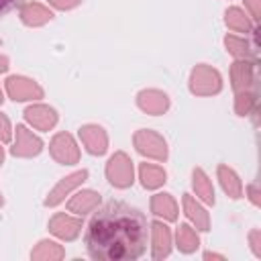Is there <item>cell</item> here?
I'll use <instances>...</instances> for the list:
<instances>
[{
  "label": "cell",
  "mask_w": 261,
  "mask_h": 261,
  "mask_svg": "<svg viewBox=\"0 0 261 261\" xmlns=\"http://www.w3.org/2000/svg\"><path fill=\"white\" fill-rule=\"evenodd\" d=\"M147 234V220L137 208L110 202L94 214L86 232V247L92 259L128 261L145 253Z\"/></svg>",
  "instance_id": "obj_1"
},
{
  "label": "cell",
  "mask_w": 261,
  "mask_h": 261,
  "mask_svg": "<svg viewBox=\"0 0 261 261\" xmlns=\"http://www.w3.org/2000/svg\"><path fill=\"white\" fill-rule=\"evenodd\" d=\"M106 175L112 186L116 188H128L133 184V163L124 153H116L110 157L106 165Z\"/></svg>",
  "instance_id": "obj_2"
},
{
  "label": "cell",
  "mask_w": 261,
  "mask_h": 261,
  "mask_svg": "<svg viewBox=\"0 0 261 261\" xmlns=\"http://www.w3.org/2000/svg\"><path fill=\"white\" fill-rule=\"evenodd\" d=\"M135 145H137V151L147 155V157H153V159H165L167 157L165 141L159 135H155L153 130H139L135 135Z\"/></svg>",
  "instance_id": "obj_3"
},
{
  "label": "cell",
  "mask_w": 261,
  "mask_h": 261,
  "mask_svg": "<svg viewBox=\"0 0 261 261\" xmlns=\"http://www.w3.org/2000/svg\"><path fill=\"white\" fill-rule=\"evenodd\" d=\"M220 90V75L206 67V65H198L192 71V92L194 94H214Z\"/></svg>",
  "instance_id": "obj_4"
},
{
  "label": "cell",
  "mask_w": 261,
  "mask_h": 261,
  "mask_svg": "<svg viewBox=\"0 0 261 261\" xmlns=\"http://www.w3.org/2000/svg\"><path fill=\"white\" fill-rule=\"evenodd\" d=\"M6 90L12 100H37L43 96V90L33 80L16 77V75L6 80Z\"/></svg>",
  "instance_id": "obj_5"
},
{
  "label": "cell",
  "mask_w": 261,
  "mask_h": 261,
  "mask_svg": "<svg viewBox=\"0 0 261 261\" xmlns=\"http://www.w3.org/2000/svg\"><path fill=\"white\" fill-rule=\"evenodd\" d=\"M51 153H53V157H55L59 163H65V165L75 163L77 157H80V151H77L73 139H71L69 135H65V133L57 135V137L51 141Z\"/></svg>",
  "instance_id": "obj_6"
},
{
  "label": "cell",
  "mask_w": 261,
  "mask_h": 261,
  "mask_svg": "<svg viewBox=\"0 0 261 261\" xmlns=\"http://www.w3.org/2000/svg\"><path fill=\"white\" fill-rule=\"evenodd\" d=\"M43 149V143L39 137H35L31 130H27L24 126H16V143L12 147V153L14 155H20V157H31V155H37L39 151Z\"/></svg>",
  "instance_id": "obj_7"
},
{
  "label": "cell",
  "mask_w": 261,
  "mask_h": 261,
  "mask_svg": "<svg viewBox=\"0 0 261 261\" xmlns=\"http://www.w3.org/2000/svg\"><path fill=\"white\" fill-rule=\"evenodd\" d=\"M24 116H27V120H29L35 128H39V130H49V128L57 122L55 110L49 108V106H43V104H37V106L27 108Z\"/></svg>",
  "instance_id": "obj_8"
},
{
  "label": "cell",
  "mask_w": 261,
  "mask_h": 261,
  "mask_svg": "<svg viewBox=\"0 0 261 261\" xmlns=\"http://www.w3.org/2000/svg\"><path fill=\"white\" fill-rule=\"evenodd\" d=\"M80 137H82V141H84V145H86V149H88L90 153L102 155V153L106 151L108 141H106V133H104L100 126L88 124V126L80 128Z\"/></svg>",
  "instance_id": "obj_9"
},
{
  "label": "cell",
  "mask_w": 261,
  "mask_h": 261,
  "mask_svg": "<svg viewBox=\"0 0 261 261\" xmlns=\"http://www.w3.org/2000/svg\"><path fill=\"white\" fill-rule=\"evenodd\" d=\"M88 177V171L86 169H82V171H75V173H71V175H67V177H63L59 184H57V188L49 194V198L45 200V204L47 206H55V204H59L61 200H63V196L65 194H69L75 186H80L84 179Z\"/></svg>",
  "instance_id": "obj_10"
},
{
  "label": "cell",
  "mask_w": 261,
  "mask_h": 261,
  "mask_svg": "<svg viewBox=\"0 0 261 261\" xmlns=\"http://www.w3.org/2000/svg\"><path fill=\"white\" fill-rule=\"evenodd\" d=\"M80 226H82V222H80L77 218L67 216V214H57V216H53L51 222H49L51 232L57 234V237H61V239H65V241L75 239L77 232H80Z\"/></svg>",
  "instance_id": "obj_11"
},
{
  "label": "cell",
  "mask_w": 261,
  "mask_h": 261,
  "mask_svg": "<svg viewBox=\"0 0 261 261\" xmlns=\"http://www.w3.org/2000/svg\"><path fill=\"white\" fill-rule=\"evenodd\" d=\"M139 106L149 112V114H161L167 110L169 106V100L163 92H157V90H145L139 94Z\"/></svg>",
  "instance_id": "obj_12"
},
{
  "label": "cell",
  "mask_w": 261,
  "mask_h": 261,
  "mask_svg": "<svg viewBox=\"0 0 261 261\" xmlns=\"http://www.w3.org/2000/svg\"><path fill=\"white\" fill-rule=\"evenodd\" d=\"M151 234H153V257L161 259L169 253V245H171V232L165 224L161 222H153L151 226Z\"/></svg>",
  "instance_id": "obj_13"
},
{
  "label": "cell",
  "mask_w": 261,
  "mask_h": 261,
  "mask_svg": "<svg viewBox=\"0 0 261 261\" xmlns=\"http://www.w3.org/2000/svg\"><path fill=\"white\" fill-rule=\"evenodd\" d=\"M98 204H100V194H96V192H92V190H86V192L75 194V196L69 200L67 208H69V212L86 214V212H92Z\"/></svg>",
  "instance_id": "obj_14"
},
{
  "label": "cell",
  "mask_w": 261,
  "mask_h": 261,
  "mask_svg": "<svg viewBox=\"0 0 261 261\" xmlns=\"http://www.w3.org/2000/svg\"><path fill=\"white\" fill-rule=\"evenodd\" d=\"M51 16H53V14H51L45 6L37 4V2L27 4V6H22V10H20V18H22V22H27V24H31V27L43 24V22L51 20Z\"/></svg>",
  "instance_id": "obj_15"
},
{
  "label": "cell",
  "mask_w": 261,
  "mask_h": 261,
  "mask_svg": "<svg viewBox=\"0 0 261 261\" xmlns=\"http://www.w3.org/2000/svg\"><path fill=\"white\" fill-rule=\"evenodd\" d=\"M151 210H153V214L163 216L167 220H173L177 216V206H175V202H173V198L169 194H157V196H153Z\"/></svg>",
  "instance_id": "obj_16"
},
{
  "label": "cell",
  "mask_w": 261,
  "mask_h": 261,
  "mask_svg": "<svg viewBox=\"0 0 261 261\" xmlns=\"http://www.w3.org/2000/svg\"><path fill=\"white\" fill-rule=\"evenodd\" d=\"M184 210H186V214L196 222V228H200V230H208V216H206V212L202 210V206L192 198V196H184Z\"/></svg>",
  "instance_id": "obj_17"
},
{
  "label": "cell",
  "mask_w": 261,
  "mask_h": 261,
  "mask_svg": "<svg viewBox=\"0 0 261 261\" xmlns=\"http://www.w3.org/2000/svg\"><path fill=\"white\" fill-rule=\"evenodd\" d=\"M141 181L145 188H159L165 181V171L157 165L143 163L141 165Z\"/></svg>",
  "instance_id": "obj_18"
},
{
  "label": "cell",
  "mask_w": 261,
  "mask_h": 261,
  "mask_svg": "<svg viewBox=\"0 0 261 261\" xmlns=\"http://www.w3.org/2000/svg\"><path fill=\"white\" fill-rule=\"evenodd\" d=\"M194 190L196 194L208 202V204H214V190H212V184L208 181V177L204 175L202 169H194Z\"/></svg>",
  "instance_id": "obj_19"
},
{
  "label": "cell",
  "mask_w": 261,
  "mask_h": 261,
  "mask_svg": "<svg viewBox=\"0 0 261 261\" xmlns=\"http://www.w3.org/2000/svg\"><path fill=\"white\" fill-rule=\"evenodd\" d=\"M218 173H220V181H222L224 192H228V196H232V198H239L241 196V181L234 175V171L228 167H220Z\"/></svg>",
  "instance_id": "obj_20"
},
{
  "label": "cell",
  "mask_w": 261,
  "mask_h": 261,
  "mask_svg": "<svg viewBox=\"0 0 261 261\" xmlns=\"http://www.w3.org/2000/svg\"><path fill=\"white\" fill-rule=\"evenodd\" d=\"M177 247L181 251H186V253H190V251H194L198 247V234L188 224H181L177 228Z\"/></svg>",
  "instance_id": "obj_21"
},
{
  "label": "cell",
  "mask_w": 261,
  "mask_h": 261,
  "mask_svg": "<svg viewBox=\"0 0 261 261\" xmlns=\"http://www.w3.org/2000/svg\"><path fill=\"white\" fill-rule=\"evenodd\" d=\"M33 257L35 259H59V257H63V251L59 245H55L51 241H41L39 247L33 251Z\"/></svg>",
  "instance_id": "obj_22"
},
{
  "label": "cell",
  "mask_w": 261,
  "mask_h": 261,
  "mask_svg": "<svg viewBox=\"0 0 261 261\" xmlns=\"http://www.w3.org/2000/svg\"><path fill=\"white\" fill-rule=\"evenodd\" d=\"M226 24L228 27H232V29H237V31H245V16H243V12L239 10V8H230V10H226Z\"/></svg>",
  "instance_id": "obj_23"
},
{
  "label": "cell",
  "mask_w": 261,
  "mask_h": 261,
  "mask_svg": "<svg viewBox=\"0 0 261 261\" xmlns=\"http://www.w3.org/2000/svg\"><path fill=\"white\" fill-rule=\"evenodd\" d=\"M0 141H4V143L10 141V122L2 114H0Z\"/></svg>",
  "instance_id": "obj_24"
},
{
  "label": "cell",
  "mask_w": 261,
  "mask_h": 261,
  "mask_svg": "<svg viewBox=\"0 0 261 261\" xmlns=\"http://www.w3.org/2000/svg\"><path fill=\"white\" fill-rule=\"evenodd\" d=\"M53 6H57V8H73V6H77L82 0H49Z\"/></svg>",
  "instance_id": "obj_25"
},
{
  "label": "cell",
  "mask_w": 261,
  "mask_h": 261,
  "mask_svg": "<svg viewBox=\"0 0 261 261\" xmlns=\"http://www.w3.org/2000/svg\"><path fill=\"white\" fill-rule=\"evenodd\" d=\"M6 67H8V59L0 57V71H6Z\"/></svg>",
  "instance_id": "obj_26"
},
{
  "label": "cell",
  "mask_w": 261,
  "mask_h": 261,
  "mask_svg": "<svg viewBox=\"0 0 261 261\" xmlns=\"http://www.w3.org/2000/svg\"><path fill=\"white\" fill-rule=\"evenodd\" d=\"M10 2H12V0H0V10H2V8H4V6H8V4H10Z\"/></svg>",
  "instance_id": "obj_27"
},
{
  "label": "cell",
  "mask_w": 261,
  "mask_h": 261,
  "mask_svg": "<svg viewBox=\"0 0 261 261\" xmlns=\"http://www.w3.org/2000/svg\"><path fill=\"white\" fill-rule=\"evenodd\" d=\"M2 157H4V155H2V147H0V163H2Z\"/></svg>",
  "instance_id": "obj_28"
},
{
  "label": "cell",
  "mask_w": 261,
  "mask_h": 261,
  "mask_svg": "<svg viewBox=\"0 0 261 261\" xmlns=\"http://www.w3.org/2000/svg\"><path fill=\"white\" fill-rule=\"evenodd\" d=\"M0 102H2V90H0Z\"/></svg>",
  "instance_id": "obj_29"
},
{
  "label": "cell",
  "mask_w": 261,
  "mask_h": 261,
  "mask_svg": "<svg viewBox=\"0 0 261 261\" xmlns=\"http://www.w3.org/2000/svg\"><path fill=\"white\" fill-rule=\"evenodd\" d=\"M0 204H2V198H0Z\"/></svg>",
  "instance_id": "obj_30"
}]
</instances>
